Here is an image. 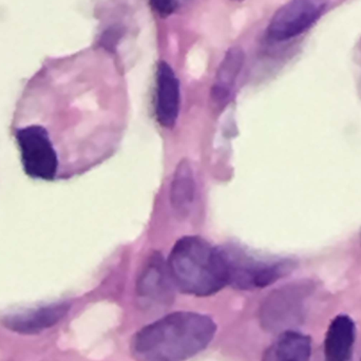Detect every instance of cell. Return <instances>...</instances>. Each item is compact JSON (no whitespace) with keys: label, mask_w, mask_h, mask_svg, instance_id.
<instances>
[{"label":"cell","mask_w":361,"mask_h":361,"mask_svg":"<svg viewBox=\"0 0 361 361\" xmlns=\"http://www.w3.org/2000/svg\"><path fill=\"white\" fill-rule=\"evenodd\" d=\"M216 333L209 316L176 312L141 329L131 341V355L135 361H186L204 351Z\"/></svg>","instance_id":"obj_1"},{"label":"cell","mask_w":361,"mask_h":361,"mask_svg":"<svg viewBox=\"0 0 361 361\" xmlns=\"http://www.w3.org/2000/svg\"><path fill=\"white\" fill-rule=\"evenodd\" d=\"M176 288L184 294L207 297L228 286V269L223 248L214 247L197 235L180 238L169 261Z\"/></svg>","instance_id":"obj_2"},{"label":"cell","mask_w":361,"mask_h":361,"mask_svg":"<svg viewBox=\"0 0 361 361\" xmlns=\"http://www.w3.org/2000/svg\"><path fill=\"white\" fill-rule=\"evenodd\" d=\"M315 286L311 281L286 284L271 292L260 307V324L269 333L293 331L301 324L307 313V300Z\"/></svg>","instance_id":"obj_3"},{"label":"cell","mask_w":361,"mask_h":361,"mask_svg":"<svg viewBox=\"0 0 361 361\" xmlns=\"http://www.w3.org/2000/svg\"><path fill=\"white\" fill-rule=\"evenodd\" d=\"M228 269V286L238 290L267 288L286 277L294 269L288 259H263L254 256L243 248H223Z\"/></svg>","instance_id":"obj_4"},{"label":"cell","mask_w":361,"mask_h":361,"mask_svg":"<svg viewBox=\"0 0 361 361\" xmlns=\"http://www.w3.org/2000/svg\"><path fill=\"white\" fill-rule=\"evenodd\" d=\"M16 141L25 173L34 179L54 180L59 158L48 130L39 125H30L16 131Z\"/></svg>","instance_id":"obj_5"},{"label":"cell","mask_w":361,"mask_h":361,"mask_svg":"<svg viewBox=\"0 0 361 361\" xmlns=\"http://www.w3.org/2000/svg\"><path fill=\"white\" fill-rule=\"evenodd\" d=\"M328 6L329 0H290L269 21L267 36L276 42L297 37L317 23Z\"/></svg>","instance_id":"obj_6"},{"label":"cell","mask_w":361,"mask_h":361,"mask_svg":"<svg viewBox=\"0 0 361 361\" xmlns=\"http://www.w3.org/2000/svg\"><path fill=\"white\" fill-rule=\"evenodd\" d=\"M175 283L169 265L159 252H154L137 282V296L147 309L166 307L175 298Z\"/></svg>","instance_id":"obj_7"},{"label":"cell","mask_w":361,"mask_h":361,"mask_svg":"<svg viewBox=\"0 0 361 361\" xmlns=\"http://www.w3.org/2000/svg\"><path fill=\"white\" fill-rule=\"evenodd\" d=\"M70 311L67 302L51 303L17 313L8 314L1 319L6 330L20 335H36L56 326Z\"/></svg>","instance_id":"obj_8"},{"label":"cell","mask_w":361,"mask_h":361,"mask_svg":"<svg viewBox=\"0 0 361 361\" xmlns=\"http://www.w3.org/2000/svg\"><path fill=\"white\" fill-rule=\"evenodd\" d=\"M180 82L173 68L161 61L157 68L154 112L159 124L173 128L180 114Z\"/></svg>","instance_id":"obj_9"},{"label":"cell","mask_w":361,"mask_h":361,"mask_svg":"<svg viewBox=\"0 0 361 361\" xmlns=\"http://www.w3.org/2000/svg\"><path fill=\"white\" fill-rule=\"evenodd\" d=\"M356 338V326L348 315L335 317L324 339V360L350 361Z\"/></svg>","instance_id":"obj_10"},{"label":"cell","mask_w":361,"mask_h":361,"mask_svg":"<svg viewBox=\"0 0 361 361\" xmlns=\"http://www.w3.org/2000/svg\"><path fill=\"white\" fill-rule=\"evenodd\" d=\"M311 356V337L293 330L279 335L263 354L262 361H310Z\"/></svg>","instance_id":"obj_11"},{"label":"cell","mask_w":361,"mask_h":361,"mask_svg":"<svg viewBox=\"0 0 361 361\" xmlns=\"http://www.w3.org/2000/svg\"><path fill=\"white\" fill-rule=\"evenodd\" d=\"M245 55L240 48H233L226 53L212 89V97L216 103H225L231 97L238 76L243 68Z\"/></svg>","instance_id":"obj_12"},{"label":"cell","mask_w":361,"mask_h":361,"mask_svg":"<svg viewBox=\"0 0 361 361\" xmlns=\"http://www.w3.org/2000/svg\"><path fill=\"white\" fill-rule=\"evenodd\" d=\"M195 197V180L192 167L189 161H180L171 182L169 193L171 207L180 216H186L192 207Z\"/></svg>","instance_id":"obj_13"},{"label":"cell","mask_w":361,"mask_h":361,"mask_svg":"<svg viewBox=\"0 0 361 361\" xmlns=\"http://www.w3.org/2000/svg\"><path fill=\"white\" fill-rule=\"evenodd\" d=\"M189 0H150L152 8L162 17L169 16Z\"/></svg>","instance_id":"obj_14"},{"label":"cell","mask_w":361,"mask_h":361,"mask_svg":"<svg viewBox=\"0 0 361 361\" xmlns=\"http://www.w3.org/2000/svg\"><path fill=\"white\" fill-rule=\"evenodd\" d=\"M118 33L120 32H116L114 29L110 32H106L105 35L102 38V44H104V47L107 49H114L116 44H118Z\"/></svg>","instance_id":"obj_15"},{"label":"cell","mask_w":361,"mask_h":361,"mask_svg":"<svg viewBox=\"0 0 361 361\" xmlns=\"http://www.w3.org/2000/svg\"><path fill=\"white\" fill-rule=\"evenodd\" d=\"M233 1H242V0H233Z\"/></svg>","instance_id":"obj_16"}]
</instances>
